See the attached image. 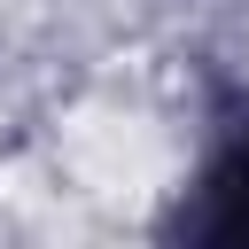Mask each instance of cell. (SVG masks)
<instances>
[{
	"mask_svg": "<svg viewBox=\"0 0 249 249\" xmlns=\"http://www.w3.org/2000/svg\"><path fill=\"white\" fill-rule=\"evenodd\" d=\"M179 249H249V140H233L179 202Z\"/></svg>",
	"mask_w": 249,
	"mask_h": 249,
	"instance_id": "6da1fadb",
	"label": "cell"
}]
</instances>
